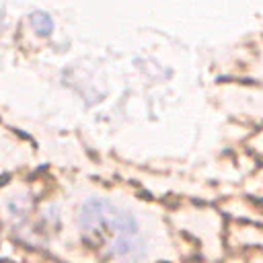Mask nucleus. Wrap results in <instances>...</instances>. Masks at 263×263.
I'll return each mask as SVG.
<instances>
[{"mask_svg":"<svg viewBox=\"0 0 263 263\" xmlns=\"http://www.w3.org/2000/svg\"><path fill=\"white\" fill-rule=\"evenodd\" d=\"M80 226L86 240L107 257L132 261L144 253V238L132 214L107 199H88L80 212Z\"/></svg>","mask_w":263,"mask_h":263,"instance_id":"f257e3e1","label":"nucleus"},{"mask_svg":"<svg viewBox=\"0 0 263 263\" xmlns=\"http://www.w3.org/2000/svg\"><path fill=\"white\" fill-rule=\"evenodd\" d=\"M31 27L35 29L37 35L47 37L51 33V29H53V23L45 12H35V14H31Z\"/></svg>","mask_w":263,"mask_h":263,"instance_id":"f03ea898","label":"nucleus"}]
</instances>
